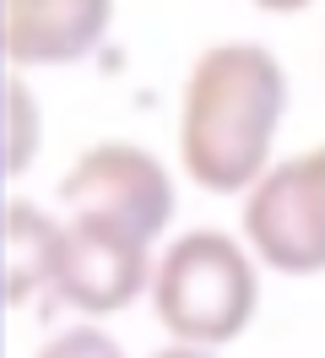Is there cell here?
<instances>
[{"label": "cell", "instance_id": "1", "mask_svg": "<svg viewBox=\"0 0 325 358\" xmlns=\"http://www.w3.org/2000/svg\"><path fill=\"white\" fill-rule=\"evenodd\" d=\"M287 109V71L266 44H217L185 76L179 92V163L212 190H255Z\"/></svg>", "mask_w": 325, "mask_h": 358}, {"label": "cell", "instance_id": "2", "mask_svg": "<svg viewBox=\"0 0 325 358\" xmlns=\"http://www.w3.org/2000/svg\"><path fill=\"white\" fill-rule=\"evenodd\" d=\"M152 310L168 326L173 342L190 348H222L244 336V326L260 310V277L255 255L244 239L217 234V228H190L179 234L152 271Z\"/></svg>", "mask_w": 325, "mask_h": 358}, {"label": "cell", "instance_id": "3", "mask_svg": "<svg viewBox=\"0 0 325 358\" xmlns=\"http://www.w3.org/2000/svg\"><path fill=\"white\" fill-rule=\"evenodd\" d=\"M244 245L282 277L325 271V141L266 169L244 196Z\"/></svg>", "mask_w": 325, "mask_h": 358}, {"label": "cell", "instance_id": "4", "mask_svg": "<svg viewBox=\"0 0 325 358\" xmlns=\"http://www.w3.org/2000/svg\"><path fill=\"white\" fill-rule=\"evenodd\" d=\"M60 201L71 217H98V223H114L152 245L173 217V179L163 157H152L147 147L98 141L65 169Z\"/></svg>", "mask_w": 325, "mask_h": 358}, {"label": "cell", "instance_id": "5", "mask_svg": "<svg viewBox=\"0 0 325 358\" xmlns=\"http://www.w3.org/2000/svg\"><path fill=\"white\" fill-rule=\"evenodd\" d=\"M152 245L98 217H71L65 223V255L55 304H71L82 315H114L125 310L141 288H152Z\"/></svg>", "mask_w": 325, "mask_h": 358}, {"label": "cell", "instance_id": "6", "mask_svg": "<svg viewBox=\"0 0 325 358\" xmlns=\"http://www.w3.org/2000/svg\"><path fill=\"white\" fill-rule=\"evenodd\" d=\"M114 0H0V49L11 71L71 66L103 44Z\"/></svg>", "mask_w": 325, "mask_h": 358}, {"label": "cell", "instance_id": "7", "mask_svg": "<svg viewBox=\"0 0 325 358\" xmlns=\"http://www.w3.org/2000/svg\"><path fill=\"white\" fill-rule=\"evenodd\" d=\"M60 255H65V223L11 196L6 201V299L11 304H27V299L55 304Z\"/></svg>", "mask_w": 325, "mask_h": 358}, {"label": "cell", "instance_id": "8", "mask_svg": "<svg viewBox=\"0 0 325 358\" xmlns=\"http://www.w3.org/2000/svg\"><path fill=\"white\" fill-rule=\"evenodd\" d=\"M38 103L27 98V87H22V76L11 71L6 76V174L17 179L27 163H33V152H38Z\"/></svg>", "mask_w": 325, "mask_h": 358}, {"label": "cell", "instance_id": "9", "mask_svg": "<svg viewBox=\"0 0 325 358\" xmlns=\"http://www.w3.org/2000/svg\"><path fill=\"white\" fill-rule=\"evenodd\" d=\"M38 358H125V348L114 342L98 326H71V331H55L38 348Z\"/></svg>", "mask_w": 325, "mask_h": 358}, {"label": "cell", "instance_id": "10", "mask_svg": "<svg viewBox=\"0 0 325 358\" xmlns=\"http://www.w3.org/2000/svg\"><path fill=\"white\" fill-rule=\"evenodd\" d=\"M152 358H217L212 348H190V342H173V348H163V353H152Z\"/></svg>", "mask_w": 325, "mask_h": 358}, {"label": "cell", "instance_id": "11", "mask_svg": "<svg viewBox=\"0 0 325 358\" xmlns=\"http://www.w3.org/2000/svg\"><path fill=\"white\" fill-rule=\"evenodd\" d=\"M255 6H260V11H277V17H282V11H303V6H315V0H255Z\"/></svg>", "mask_w": 325, "mask_h": 358}]
</instances>
